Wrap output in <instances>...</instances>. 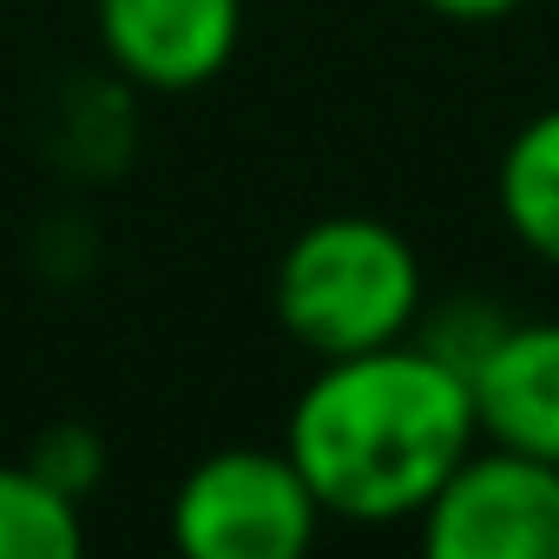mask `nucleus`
<instances>
[{"mask_svg":"<svg viewBox=\"0 0 559 559\" xmlns=\"http://www.w3.org/2000/svg\"><path fill=\"white\" fill-rule=\"evenodd\" d=\"M317 507L349 526L415 520L474 448L467 382L428 343H382L317 362L284 435Z\"/></svg>","mask_w":559,"mask_h":559,"instance_id":"1","label":"nucleus"},{"mask_svg":"<svg viewBox=\"0 0 559 559\" xmlns=\"http://www.w3.org/2000/svg\"><path fill=\"white\" fill-rule=\"evenodd\" d=\"M270 310L284 336L317 362L402 343L421 317V257L382 217L362 211L317 217L276 257Z\"/></svg>","mask_w":559,"mask_h":559,"instance_id":"2","label":"nucleus"},{"mask_svg":"<svg viewBox=\"0 0 559 559\" xmlns=\"http://www.w3.org/2000/svg\"><path fill=\"white\" fill-rule=\"evenodd\" d=\"M317 526L323 507L290 448H217L171 500V539L191 559H297Z\"/></svg>","mask_w":559,"mask_h":559,"instance_id":"3","label":"nucleus"},{"mask_svg":"<svg viewBox=\"0 0 559 559\" xmlns=\"http://www.w3.org/2000/svg\"><path fill=\"white\" fill-rule=\"evenodd\" d=\"M415 520L428 559H559V467L474 441Z\"/></svg>","mask_w":559,"mask_h":559,"instance_id":"4","label":"nucleus"},{"mask_svg":"<svg viewBox=\"0 0 559 559\" xmlns=\"http://www.w3.org/2000/svg\"><path fill=\"white\" fill-rule=\"evenodd\" d=\"M106 60L145 93L211 86L243 34V0H93Z\"/></svg>","mask_w":559,"mask_h":559,"instance_id":"5","label":"nucleus"},{"mask_svg":"<svg viewBox=\"0 0 559 559\" xmlns=\"http://www.w3.org/2000/svg\"><path fill=\"white\" fill-rule=\"evenodd\" d=\"M474 441L559 467V323H493L461 362Z\"/></svg>","mask_w":559,"mask_h":559,"instance_id":"6","label":"nucleus"},{"mask_svg":"<svg viewBox=\"0 0 559 559\" xmlns=\"http://www.w3.org/2000/svg\"><path fill=\"white\" fill-rule=\"evenodd\" d=\"M500 217L507 230L559 270V106L533 112L500 152Z\"/></svg>","mask_w":559,"mask_h":559,"instance_id":"7","label":"nucleus"},{"mask_svg":"<svg viewBox=\"0 0 559 559\" xmlns=\"http://www.w3.org/2000/svg\"><path fill=\"white\" fill-rule=\"evenodd\" d=\"M80 552H86L80 500L34 461L0 467V559H80Z\"/></svg>","mask_w":559,"mask_h":559,"instance_id":"8","label":"nucleus"},{"mask_svg":"<svg viewBox=\"0 0 559 559\" xmlns=\"http://www.w3.org/2000/svg\"><path fill=\"white\" fill-rule=\"evenodd\" d=\"M428 14H441V21H500V14H513L520 0H421Z\"/></svg>","mask_w":559,"mask_h":559,"instance_id":"9","label":"nucleus"}]
</instances>
